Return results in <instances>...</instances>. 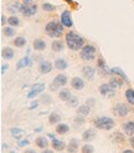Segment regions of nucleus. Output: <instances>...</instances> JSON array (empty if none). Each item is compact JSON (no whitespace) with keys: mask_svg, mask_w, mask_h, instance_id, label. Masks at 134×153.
Wrapping results in <instances>:
<instances>
[{"mask_svg":"<svg viewBox=\"0 0 134 153\" xmlns=\"http://www.w3.org/2000/svg\"><path fill=\"white\" fill-rule=\"evenodd\" d=\"M66 45L72 51H78L85 46V39L76 31H68L66 34Z\"/></svg>","mask_w":134,"mask_h":153,"instance_id":"nucleus-1","label":"nucleus"},{"mask_svg":"<svg viewBox=\"0 0 134 153\" xmlns=\"http://www.w3.org/2000/svg\"><path fill=\"white\" fill-rule=\"evenodd\" d=\"M45 31L50 37H54V39H58L63 35V25L62 22H60L57 20H52L49 24H46L45 26Z\"/></svg>","mask_w":134,"mask_h":153,"instance_id":"nucleus-2","label":"nucleus"},{"mask_svg":"<svg viewBox=\"0 0 134 153\" xmlns=\"http://www.w3.org/2000/svg\"><path fill=\"white\" fill-rule=\"evenodd\" d=\"M93 125L96 128L98 129H103V131H110L112 128L114 127V121L110 117H106V116H101L97 117L93 121Z\"/></svg>","mask_w":134,"mask_h":153,"instance_id":"nucleus-3","label":"nucleus"},{"mask_svg":"<svg viewBox=\"0 0 134 153\" xmlns=\"http://www.w3.org/2000/svg\"><path fill=\"white\" fill-rule=\"evenodd\" d=\"M80 56L83 61H92L96 59V48L93 45H85L80 51Z\"/></svg>","mask_w":134,"mask_h":153,"instance_id":"nucleus-4","label":"nucleus"},{"mask_svg":"<svg viewBox=\"0 0 134 153\" xmlns=\"http://www.w3.org/2000/svg\"><path fill=\"white\" fill-rule=\"evenodd\" d=\"M20 13L27 18L32 16V15H35L37 13V5H35L32 3H24V4H21Z\"/></svg>","mask_w":134,"mask_h":153,"instance_id":"nucleus-5","label":"nucleus"},{"mask_svg":"<svg viewBox=\"0 0 134 153\" xmlns=\"http://www.w3.org/2000/svg\"><path fill=\"white\" fill-rule=\"evenodd\" d=\"M129 112H130L129 106L125 103H117L113 107V113L118 117H125L127 114H129Z\"/></svg>","mask_w":134,"mask_h":153,"instance_id":"nucleus-6","label":"nucleus"},{"mask_svg":"<svg viewBox=\"0 0 134 153\" xmlns=\"http://www.w3.org/2000/svg\"><path fill=\"white\" fill-rule=\"evenodd\" d=\"M98 91H99V94H101L102 96L113 97V96L116 95V92H117V88H114V87L108 82V83H103V85H101L99 88H98Z\"/></svg>","mask_w":134,"mask_h":153,"instance_id":"nucleus-7","label":"nucleus"},{"mask_svg":"<svg viewBox=\"0 0 134 153\" xmlns=\"http://www.w3.org/2000/svg\"><path fill=\"white\" fill-rule=\"evenodd\" d=\"M42 91H45V85L43 83H36V85H34L32 87H31V90L27 92V95H26V97L27 98H34V97H36L37 95H40Z\"/></svg>","mask_w":134,"mask_h":153,"instance_id":"nucleus-8","label":"nucleus"},{"mask_svg":"<svg viewBox=\"0 0 134 153\" xmlns=\"http://www.w3.org/2000/svg\"><path fill=\"white\" fill-rule=\"evenodd\" d=\"M61 22H62V25L66 26V27H71L73 25V21H72V18H71L70 10H65L61 14Z\"/></svg>","mask_w":134,"mask_h":153,"instance_id":"nucleus-9","label":"nucleus"},{"mask_svg":"<svg viewBox=\"0 0 134 153\" xmlns=\"http://www.w3.org/2000/svg\"><path fill=\"white\" fill-rule=\"evenodd\" d=\"M49 137L52 140L51 144H52V148H54V149H56V151H63L65 149L66 146H65V143L61 140H57L52 133H49Z\"/></svg>","mask_w":134,"mask_h":153,"instance_id":"nucleus-10","label":"nucleus"},{"mask_svg":"<svg viewBox=\"0 0 134 153\" xmlns=\"http://www.w3.org/2000/svg\"><path fill=\"white\" fill-rule=\"evenodd\" d=\"M94 68L92 66H83L82 67V75H83V77L86 80H92L94 77Z\"/></svg>","mask_w":134,"mask_h":153,"instance_id":"nucleus-11","label":"nucleus"},{"mask_svg":"<svg viewBox=\"0 0 134 153\" xmlns=\"http://www.w3.org/2000/svg\"><path fill=\"white\" fill-rule=\"evenodd\" d=\"M39 70H40L41 74H49L52 70V65H51L50 61L43 60V61H41L40 65H39Z\"/></svg>","mask_w":134,"mask_h":153,"instance_id":"nucleus-12","label":"nucleus"},{"mask_svg":"<svg viewBox=\"0 0 134 153\" xmlns=\"http://www.w3.org/2000/svg\"><path fill=\"white\" fill-rule=\"evenodd\" d=\"M78 147H80V141L77 138H72L68 143V146H67V152L68 153H76Z\"/></svg>","mask_w":134,"mask_h":153,"instance_id":"nucleus-13","label":"nucleus"},{"mask_svg":"<svg viewBox=\"0 0 134 153\" xmlns=\"http://www.w3.org/2000/svg\"><path fill=\"white\" fill-rule=\"evenodd\" d=\"M71 86L74 90H82L85 87V81L82 80L81 77H73L71 80Z\"/></svg>","mask_w":134,"mask_h":153,"instance_id":"nucleus-14","label":"nucleus"},{"mask_svg":"<svg viewBox=\"0 0 134 153\" xmlns=\"http://www.w3.org/2000/svg\"><path fill=\"white\" fill-rule=\"evenodd\" d=\"M97 65H98V70L101 71V74H103V75H104V74H106V75L110 74V68L107 67L106 61H104L102 57L98 59V61H97Z\"/></svg>","mask_w":134,"mask_h":153,"instance_id":"nucleus-15","label":"nucleus"},{"mask_svg":"<svg viewBox=\"0 0 134 153\" xmlns=\"http://www.w3.org/2000/svg\"><path fill=\"white\" fill-rule=\"evenodd\" d=\"M123 132L130 137L134 136V122L129 121V122H127V123H124L123 125Z\"/></svg>","mask_w":134,"mask_h":153,"instance_id":"nucleus-16","label":"nucleus"},{"mask_svg":"<svg viewBox=\"0 0 134 153\" xmlns=\"http://www.w3.org/2000/svg\"><path fill=\"white\" fill-rule=\"evenodd\" d=\"M14 55H15V52L11 48H4L1 50V57L4 60H11L14 59Z\"/></svg>","mask_w":134,"mask_h":153,"instance_id":"nucleus-17","label":"nucleus"},{"mask_svg":"<svg viewBox=\"0 0 134 153\" xmlns=\"http://www.w3.org/2000/svg\"><path fill=\"white\" fill-rule=\"evenodd\" d=\"M51 48H52V51H55V52H61V51H63V49H65V42H63L62 40H55L54 42H52Z\"/></svg>","mask_w":134,"mask_h":153,"instance_id":"nucleus-18","label":"nucleus"},{"mask_svg":"<svg viewBox=\"0 0 134 153\" xmlns=\"http://www.w3.org/2000/svg\"><path fill=\"white\" fill-rule=\"evenodd\" d=\"M54 83H55V85H57L58 87H60V86H65L66 83H67V76L63 75V74L57 75L56 77L54 79Z\"/></svg>","mask_w":134,"mask_h":153,"instance_id":"nucleus-19","label":"nucleus"},{"mask_svg":"<svg viewBox=\"0 0 134 153\" xmlns=\"http://www.w3.org/2000/svg\"><path fill=\"white\" fill-rule=\"evenodd\" d=\"M58 97L61 98L62 101L67 102V101H68L70 98L72 97L71 91H70V90H67V88H61V90H60V92H58Z\"/></svg>","mask_w":134,"mask_h":153,"instance_id":"nucleus-20","label":"nucleus"},{"mask_svg":"<svg viewBox=\"0 0 134 153\" xmlns=\"http://www.w3.org/2000/svg\"><path fill=\"white\" fill-rule=\"evenodd\" d=\"M32 65V61H31V59H30L29 56H25V57H22L19 62H18V65H16V68L18 70H20V68H22V67H26V66H31Z\"/></svg>","mask_w":134,"mask_h":153,"instance_id":"nucleus-21","label":"nucleus"},{"mask_svg":"<svg viewBox=\"0 0 134 153\" xmlns=\"http://www.w3.org/2000/svg\"><path fill=\"white\" fill-rule=\"evenodd\" d=\"M35 143H36V146L39 148L46 149L47 146H49V140H47V137H39V138H36Z\"/></svg>","mask_w":134,"mask_h":153,"instance_id":"nucleus-22","label":"nucleus"},{"mask_svg":"<svg viewBox=\"0 0 134 153\" xmlns=\"http://www.w3.org/2000/svg\"><path fill=\"white\" fill-rule=\"evenodd\" d=\"M67 66H68V64H67V61L65 59H57L55 61V67L57 68V70H60V71L66 70Z\"/></svg>","mask_w":134,"mask_h":153,"instance_id":"nucleus-23","label":"nucleus"},{"mask_svg":"<svg viewBox=\"0 0 134 153\" xmlns=\"http://www.w3.org/2000/svg\"><path fill=\"white\" fill-rule=\"evenodd\" d=\"M94 137H96V131L94 129H87V131H85L83 134H82V138H83V141H86V142L92 141Z\"/></svg>","mask_w":134,"mask_h":153,"instance_id":"nucleus-24","label":"nucleus"},{"mask_svg":"<svg viewBox=\"0 0 134 153\" xmlns=\"http://www.w3.org/2000/svg\"><path fill=\"white\" fill-rule=\"evenodd\" d=\"M34 49L36 51H43L45 49H46V42H45L43 40H41V39H36L34 41Z\"/></svg>","mask_w":134,"mask_h":153,"instance_id":"nucleus-25","label":"nucleus"},{"mask_svg":"<svg viewBox=\"0 0 134 153\" xmlns=\"http://www.w3.org/2000/svg\"><path fill=\"white\" fill-rule=\"evenodd\" d=\"M68 131H70V127L66 123H58L56 126V133H58V134H65Z\"/></svg>","mask_w":134,"mask_h":153,"instance_id":"nucleus-26","label":"nucleus"},{"mask_svg":"<svg viewBox=\"0 0 134 153\" xmlns=\"http://www.w3.org/2000/svg\"><path fill=\"white\" fill-rule=\"evenodd\" d=\"M110 74L118 75V76H121V79H122V80H124V81H128V77H127L125 74L122 71V68H119V67H113V68H110Z\"/></svg>","mask_w":134,"mask_h":153,"instance_id":"nucleus-27","label":"nucleus"},{"mask_svg":"<svg viewBox=\"0 0 134 153\" xmlns=\"http://www.w3.org/2000/svg\"><path fill=\"white\" fill-rule=\"evenodd\" d=\"M89 111H91V108L88 105H82L77 108V113L81 116H87V114H89Z\"/></svg>","mask_w":134,"mask_h":153,"instance_id":"nucleus-28","label":"nucleus"},{"mask_svg":"<svg viewBox=\"0 0 134 153\" xmlns=\"http://www.w3.org/2000/svg\"><path fill=\"white\" fill-rule=\"evenodd\" d=\"M60 121H61V117H60V114H58V113H56V112L50 113V116H49V122H50L51 125H56V123H58Z\"/></svg>","mask_w":134,"mask_h":153,"instance_id":"nucleus-29","label":"nucleus"},{"mask_svg":"<svg viewBox=\"0 0 134 153\" xmlns=\"http://www.w3.org/2000/svg\"><path fill=\"white\" fill-rule=\"evenodd\" d=\"M13 42H14V45L16 48H24L25 45H26V39H25L24 36H18Z\"/></svg>","mask_w":134,"mask_h":153,"instance_id":"nucleus-30","label":"nucleus"},{"mask_svg":"<svg viewBox=\"0 0 134 153\" xmlns=\"http://www.w3.org/2000/svg\"><path fill=\"white\" fill-rule=\"evenodd\" d=\"M20 7H21V4L19 1H14L13 4H10L9 6H7V9H9V11L11 14L16 13V11H20Z\"/></svg>","mask_w":134,"mask_h":153,"instance_id":"nucleus-31","label":"nucleus"},{"mask_svg":"<svg viewBox=\"0 0 134 153\" xmlns=\"http://www.w3.org/2000/svg\"><path fill=\"white\" fill-rule=\"evenodd\" d=\"M125 98H127V101H128L129 103L134 105V90L132 88H128L125 91Z\"/></svg>","mask_w":134,"mask_h":153,"instance_id":"nucleus-32","label":"nucleus"},{"mask_svg":"<svg viewBox=\"0 0 134 153\" xmlns=\"http://www.w3.org/2000/svg\"><path fill=\"white\" fill-rule=\"evenodd\" d=\"M109 83H110V85L113 86L114 88H119V87L123 86V81H122L121 79H118V77H113V79L109 81Z\"/></svg>","mask_w":134,"mask_h":153,"instance_id":"nucleus-33","label":"nucleus"},{"mask_svg":"<svg viewBox=\"0 0 134 153\" xmlns=\"http://www.w3.org/2000/svg\"><path fill=\"white\" fill-rule=\"evenodd\" d=\"M10 133H11L13 137H15L16 140H19L20 136L24 133V129H21V128H11L10 129Z\"/></svg>","mask_w":134,"mask_h":153,"instance_id":"nucleus-34","label":"nucleus"},{"mask_svg":"<svg viewBox=\"0 0 134 153\" xmlns=\"http://www.w3.org/2000/svg\"><path fill=\"white\" fill-rule=\"evenodd\" d=\"M7 24L14 27V26H19L21 22H20V20H19L16 16H14V15H13V16H10L9 19H7Z\"/></svg>","mask_w":134,"mask_h":153,"instance_id":"nucleus-35","label":"nucleus"},{"mask_svg":"<svg viewBox=\"0 0 134 153\" xmlns=\"http://www.w3.org/2000/svg\"><path fill=\"white\" fill-rule=\"evenodd\" d=\"M41 7H42L43 11H47V13H51V11H54V10L56 9V6L52 5V4H50V3H43V4L41 5Z\"/></svg>","mask_w":134,"mask_h":153,"instance_id":"nucleus-36","label":"nucleus"},{"mask_svg":"<svg viewBox=\"0 0 134 153\" xmlns=\"http://www.w3.org/2000/svg\"><path fill=\"white\" fill-rule=\"evenodd\" d=\"M3 33H4V35H5V36L11 37V36H14V35H15V30H14V27H13V26H7V27H5V29L3 30Z\"/></svg>","mask_w":134,"mask_h":153,"instance_id":"nucleus-37","label":"nucleus"},{"mask_svg":"<svg viewBox=\"0 0 134 153\" xmlns=\"http://www.w3.org/2000/svg\"><path fill=\"white\" fill-rule=\"evenodd\" d=\"M82 153H94V147L92 144L86 143L83 147H82Z\"/></svg>","mask_w":134,"mask_h":153,"instance_id":"nucleus-38","label":"nucleus"},{"mask_svg":"<svg viewBox=\"0 0 134 153\" xmlns=\"http://www.w3.org/2000/svg\"><path fill=\"white\" fill-rule=\"evenodd\" d=\"M67 105H68L70 107H77L78 106V103H80V101H78V98L77 97H74V96H72L71 98H70V100L68 101H67L66 102Z\"/></svg>","mask_w":134,"mask_h":153,"instance_id":"nucleus-39","label":"nucleus"},{"mask_svg":"<svg viewBox=\"0 0 134 153\" xmlns=\"http://www.w3.org/2000/svg\"><path fill=\"white\" fill-rule=\"evenodd\" d=\"M51 101H52L51 96H49V95H42V96H41V102H42V103L49 105V103H51Z\"/></svg>","mask_w":134,"mask_h":153,"instance_id":"nucleus-40","label":"nucleus"},{"mask_svg":"<svg viewBox=\"0 0 134 153\" xmlns=\"http://www.w3.org/2000/svg\"><path fill=\"white\" fill-rule=\"evenodd\" d=\"M83 122H85V116H81V114H78V116L76 117V118H74V123H76V125H82V123H83Z\"/></svg>","mask_w":134,"mask_h":153,"instance_id":"nucleus-41","label":"nucleus"},{"mask_svg":"<svg viewBox=\"0 0 134 153\" xmlns=\"http://www.w3.org/2000/svg\"><path fill=\"white\" fill-rule=\"evenodd\" d=\"M27 144H29V141H27V140H22V141H20V142H19V146H20V147L27 146Z\"/></svg>","mask_w":134,"mask_h":153,"instance_id":"nucleus-42","label":"nucleus"},{"mask_svg":"<svg viewBox=\"0 0 134 153\" xmlns=\"http://www.w3.org/2000/svg\"><path fill=\"white\" fill-rule=\"evenodd\" d=\"M7 70H9V66L5 65V64H4V65H1V74H3V75H4Z\"/></svg>","mask_w":134,"mask_h":153,"instance_id":"nucleus-43","label":"nucleus"},{"mask_svg":"<svg viewBox=\"0 0 134 153\" xmlns=\"http://www.w3.org/2000/svg\"><path fill=\"white\" fill-rule=\"evenodd\" d=\"M0 20H1V21H0V24H1V25H5V22H7V20H6V18L4 16V15H1Z\"/></svg>","mask_w":134,"mask_h":153,"instance_id":"nucleus-44","label":"nucleus"},{"mask_svg":"<svg viewBox=\"0 0 134 153\" xmlns=\"http://www.w3.org/2000/svg\"><path fill=\"white\" fill-rule=\"evenodd\" d=\"M37 106H39V103H37V102H34V103H31V106H30L29 108H30V110H34V108H36Z\"/></svg>","mask_w":134,"mask_h":153,"instance_id":"nucleus-45","label":"nucleus"},{"mask_svg":"<svg viewBox=\"0 0 134 153\" xmlns=\"http://www.w3.org/2000/svg\"><path fill=\"white\" fill-rule=\"evenodd\" d=\"M129 143H130V146L134 148V136L130 137V140H129Z\"/></svg>","mask_w":134,"mask_h":153,"instance_id":"nucleus-46","label":"nucleus"},{"mask_svg":"<svg viewBox=\"0 0 134 153\" xmlns=\"http://www.w3.org/2000/svg\"><path fill=\"white\" fill-rule=\"evenodd\" d=\"M122 153H134V151H132V149H124Z\"/></svg>","mask_w":134,"mask_h":153,"instance_id":"nucleus-47","label":"nucleus"},{"mask_svg":"<svg viewBox=\"0 0 134 153\" xmlns=\"http://www.w3.org/2000/svg\"><path fill=\"white\" fill-rule=\"evenodd\" d=\"M25 153H36L34 149H27V151H25Z\"/></svg>","mask_w":134,"mask_h":153,"instance_id":"nucleus-48","label":"nucleus"},{"mask_svg":"<svg viewBox=\"0 0 134 153\" xmlns=\"http://www.w3.org/2000/svg\"><path fill=\"white\" fill-rule=\"evenodd\" d=\"M41 153H54V151H49V149H46V151H42Z\"/></svg>","mask_w":134,"mask_h":153,"instance_id":"nucleus-49","label":"nucleus"},{"mask_svg":"<svg viewBox=\"0 0 134 153\" xmlns=\"http://www.w3.org/2000/svg\"><path fill=\"white\" fill-rule=\"evenodd\" d=\"M41 129H42V128H41V127H37V128H36V129H35V131H36V132H41Z\"/></svg>","mask_w":134,"mask_h":153,"instance_id":"nucleus-50","label":"nucleus"},{"mask_svg":"<svg viewBox=\"0 0 134 153\" xmlns=\"http://www.w3.org/2000/svg\"><path fill=\"white\" fill-rule=\"evenodd\" d=\"M22 1H25V3H31L32 0H22Z\"/></svg>","mask_w":134,"mask_h":153,"instance_id":"nucleus-51","label":"nucleus"},{"mask_svg":"<svg viewBox=\"0 0 134 153\" xmlns=\"http://www.w3.org/2000/svg\"><path fill=\"white\" fill-rule=\"evenodd\" d=\"M66 1H67V3H68V4H72V3H73V1H72V0H66Z\"/></svg>","mask_w":134,"mask_h":153,"instance_id":"nucleus-52","label":"nucleus"}]
</instances>
